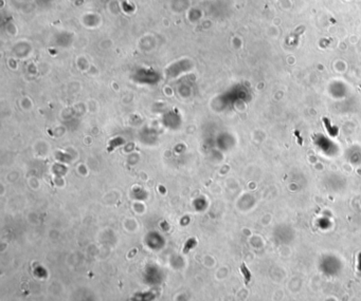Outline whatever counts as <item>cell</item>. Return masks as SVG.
<instances>
[{
  "label": "cell",
  "mask_w": 361,
  "mask_h": 301,
  "mask_svg": "<svg viewBox=\"0 0 361 301\" xmlns=\"http://www.w3.org/2000/svg\"><path fill=\"white\" fill-rule=\"evenodd\" d=\"M323 123H324L325 125V128H327V130H328V132L330 133V135H335L334 134V131H333V128H331V125L330 123H329V121L327 120V118H323Z\"/></svg>",
  "instance_id": "1"
}]
</instances>
